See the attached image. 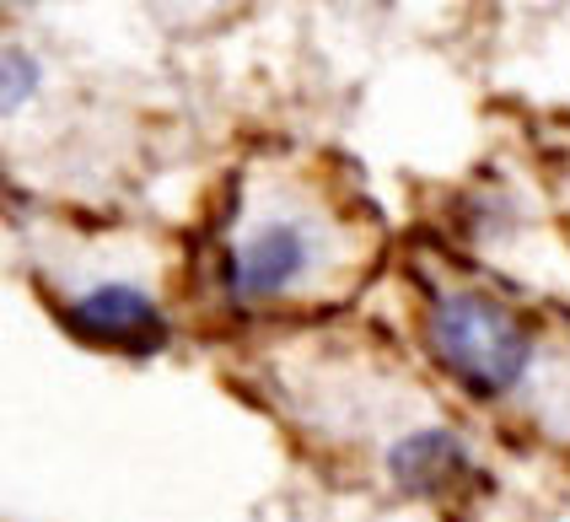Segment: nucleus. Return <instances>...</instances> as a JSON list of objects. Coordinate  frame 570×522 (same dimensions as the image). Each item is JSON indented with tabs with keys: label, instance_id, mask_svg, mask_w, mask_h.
Instances as JSON below:
<instances>
[{
	"label": "nucleus",
	"instance_id": "nucleus-1",
	"mask_svg": "<svg viewBox=\"0 0 570 522\" xmlns=\"http://www.w3.org/2000/svg\"><path fill=\"white\" fill-rule=\"evenodd\" d=\"M377 248L382 227L361 199L317 189L258 199L222 243V292L237 313H291L296 296L328 292L334 264L366 280Z\"/></svg>",
	"mask_w": 570,
	"mask_h": 522
},
{
	"label": "nucleus",
	"instance_id": "nucleus-2",
	"mask_svg": "<svg viewBox=\"0 0 570 522\" xmlns=\"http://www.w3.org/2000/svg\"><path fill=\"white\" fill-rule=\"evenodd\" d=\"M425 339L436 366L474 398H507L511 388H522L539 356L533 324L484 286H452L431 296Z\"/></svg>",
	"mask_w": 570,
	"mask_h": 522
},
{
	"label": "nucleus",
	"instance_id": "nucleus-3",
	"mask_svg": "<svg viewBox=\"0 0 570 522\" xmlns=\"http://www.w3.org/2000/svg\"><path fill=\"white\" fill-rule=\"evenodd\" d=\"M60 324L70 328L81 345L114 351V356H157L161 345L173 339L157 296L129 286V280H102L92 292L70 296L60 307Z\"/></svg>",
	"mask_w": 570,
	"mask_h": 522
},
{
	"label": "nucleus",
	"instance_id": "nucleus-4",
	"mask_svg": "<svg viewBox=\"0 0 570 522\" xmlns=\"http://www.w3.org/2000/svg\"><path fill=\"white\" fill-rule=\"evenodd\" d=\"M382 469H387V485L410 501H452L469 485H479L474 453L458 431L446 425H414L404 431L387 453H382Z\"/></svg>",
	"mask_w": 570,
	"mask_h": 522
},
{
	"label": "nucleus",
	"instance_id": "nucleus-5",
	"mask_svg": "<svg viewBox=\"0 0 570 522\" xmlns=\"http://www.w3.org/2000/svg\"><path fill=\"white\" fill-rule=\"evenodd\" d=\"M32 87H38V60H32L28 49H17V43H6V55H0V102L6 108H22Z\"/></svg>",
	"mask_w": 570,
	"mask_h": 522
}]
</instances>
